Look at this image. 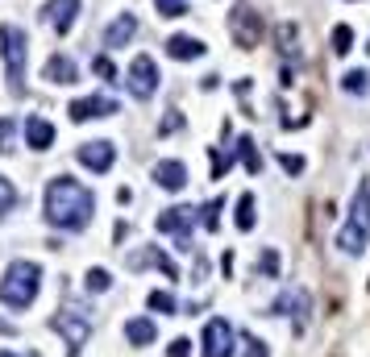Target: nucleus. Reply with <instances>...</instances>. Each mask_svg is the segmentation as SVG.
Instances as JSON below:
<instances>
[{
	"label": "nucleus",
	"instance_id": "1",
	"mask_svg": "<svg viewBox=\"0 0 370 357\" xmlns=\"http://www.w3.org/2000/svg\"><path fill=\"white\" fill-rule=\"evenodd\" d=\"M96 212V195L83 187L71 175H58L46 183V220L54 229H67V233H79L88 229V220Z\"/></svg>",
	"mask_w": 370,
	"mask_h": 357
},
{
	"label": "nucleus",
	"instance_id": "2",
	"mask_svg": "<svg viewBox=\"0 0 370 357\" xmlns=\"http://www.w3.org/2000/svg\"><path fill=\"white\" fill-rule=\"evenodd\" d=\"M38 291H42V266L25 262V258L9 262L4 279H0V304H4V308L25 311L34 299H38Z\"/></svg>",
	"mask_w": 370,
	"mask_h": 357
},
{
	"label": "nucleus",
	"instance_id": "3",
	"mask_svg": "<svg viewBox=\"0 0 370 357\" xmlns=\"http://www.w3.org/2000/svg\"><path fill=\"white\" fill-rule=\"evenodd\" d=\"M0 54H4V71H9V92H25V58H29V42L25 29L17 25H0Z\"/></svg>",
	"mask_w": 370,
	"mask_h": 357
},
{
	"label": "nucleus",
	"instance_id": "4",
	"mask_svg": "<svg viewBox=\"0 0 370 357\" xmlns=\"http://www.w3.org/2000/svg\"><path fill=\"white\" fill-rule=\"evenodd\" d=\"M370 241V187L362 183V187L354 191V204H349V224L337 233V245L346 249V254H362Z\"/></svg>",
	"mask_w": 370,
	"mask_h": 357
},
{
	"label": "nucleus",
	"instance_id": "5",
	"mask_svg": "<svg viewBox=\"0 0 370 357\" xmlns=\"http://www.w3.org/2000/svg\"><path fill=\"white\" fill-rule=\"evenodd\" d=\"M50 328L67 341V353L79 357V349L88 345V336H92V316L83 308H63L54 320H50Z\"/></svg>",
	"mask_w": 370,
	"mask_h": 357
},
{
	"label": "nucleus",
	"instance_id": "6",
	"mask_svg": "<svg viewBox=\"0 0 370 357\" xmlns=\"http://www.w3.org/2000/svg\"><path fill=\"white\" fill-rule=\"evenodd\" d=\"M125 88L133 92V100H150V95L158 92V67H154L150 54H138V58L129 63V71H125Z\"/></svg>",
	"mask_w": 370,
	"mask_h": 357
},
{
	"label": "nucleus",
	"instance_id": "7",
	"mask_svg": "<svg viewBox=\"0 0 370 357\" xmlns=\"http://www.w3.org/2000/svg\"><path fill=\"white\" fill-rule=\"evenodd\" d=\"M229 33H233V42L242 50H254L262 42V21H258V13H254L250 4H237V9L229 13Z\"/></svg>",
	"mask_w": 370,
	"mask_h": 357
},
{
	"label": "nucleus",
	"instance_id": "8",
	"mask_svg": "<svg viewBox=\"0 0 370 357\" xmlns=\"http://www.w3.org/2000/svg\"><path fill=\"white\" fill-rule=\"evenodd\" d=\"M204 357H233V328L221 316L204 324Z\"/></svg>",
	"mask_w": 370,
	"mask_h": 357
},
{
	"label": "nucleus",
	"instance_id": "9",
	"mask_svg": "<svg viewBox=\"0 0 370 357\" xmlns=\"http://www.w3.org/2000/svg\"><path fill=\"white\" fill-rule=\"evenodd\" d=\"M192 220H196V208H167L154 224H158V233H175V237H179V249H192V233H187Z\"/></svg>",
	"mask_w": 370,
	"mask_h": 357
},
{
	"label": "nucleus",
	"instance_id": "10",
	"mask_svg": "<svg viewBox=\"0 0 370 357\" xmlns=\"http://www.w3.org/2000/svg\"><path fill=\"white\" fill-rule=\"evenodd\" d=\"M75 158H79L88 170L104 175V170H113V162H117V150H113V142H83Z\"/></svg>",
	"mask_w": 370,
	"mask_h": 357
},
{
	"label": "nucleus",
	"instance_id": "11",
	"mask_svg": "<svg viewBox=\"0 0 370 357\" xmlns=\"http://www.w3.org/2000/svg\"><path fill=\"white\" fill-rule=\"evenodd\" d=\"M71 120L75 125H83V120L92 117H113L117 113V100H108V95H83V100H71Z\"/></svg>",
	"mask_w": 370,
	"mask_h": 357
},
{
	"label": "nucleus",
	"instance_id": "12",
	"mask_svg": "<svg viewBox=\"0 0 370 357\" xmlns=\"http://www.w3.org/2000/svg\"><path fill=\"white\" fill-rule=\"evenodd\" d=\"M42 17H46V25H54L58 33H67L75 25V17H79V0H50L46 9H42Z\"/></svg>",
	"mask_w": 370,
	"mask_h": 357
},
{
	"label": "nucleus",
	"instance_id": "13",
	"mask_svg": "<svg viewBox=\"0 0 370 357\" xmlns=\"http://www.w3.org/2000/svg\"><path fill=\"white\" fill-rule=\"evenodd\" d=\"M154 183H158L163 191H183V187H187V167L175 162V158H167V162L154 167Z\"/></svg>",
	"mask_w": 370,
	"mask_h": 357
},
{
	"label": "nucleus",
	"instance_id": "14",
	"mask_svg": "<svg viewBox=\"0 0 370 357\" xmlns=\"http://www.w3.org/2000/svg\"><path fill=\"white\" fill-rule=\"evenodd\" d=\"M133 33H138V17H133V13H121L117 21L104 29V46L117 50V46H125V42H133Z\"/></svg>",
	"mask_w": 370,
	"mask_h": 357
},
{
	"label": "nucleus",
	"instance_id": "15",
	"mask_svg": "<svg viewBox=\"0 0 370 357\" xmlns=\"http://www.w3.org/2000/svg\"><path fill=\"white\" fill-rule=\"evenodd\" d=\"M25 145L29 150H50L54 145V125L46 117H29L25 120Z\"/></svg>",
	"mask_w": 370,
	"mask_h": 357
},
{
	"label": "nucleus",
	"instance_id": "16",
	"mask_svg": "<svg viewBox=\"0 0 370 357\" xmlns=\"http://www.w3.org/2000/svg\"><path fill=\"white\" fill-rule=\"evenodd\" d=\"M204 50H208V46H204L200 38H192V33H175V38H167V54H171V58H179V63L200 58Z\"/></svg>",
	"mask_w": 370,
	"mask_h": 357
},
{
	"label": "nucleus",
	"instance_id": "17",
	"mask_svg": "<svg viewBox=\"0 0 370 357\" xmlns=\"http://www.w3.org/2000/svg\"><path fill=\"white\" fill-rule=\"evenodd\" d=\"M154 336H158V328H154V320H146V316H138V320H129V324H125V341H129L133 349L154 345Z\"/></svg>",
	"mask_w": 370,
	"mask_h": 357
},
{
	"label": "nucleus",
	"instance_id": "18",
	"mask_svg": "<svg viewBox=\"0 0 370 357\" xmlns=\"http://www.w3.org/2000/svg\"><path fill=\"white\" fill-rule=\"evenodd\" d=\"M42 75H46L50 83H75V63L67 58V54H50Z\"/></svg>",
	"mask_w": 370,
	"mask_h": 357
},
{
	"label": "nucleus",
	"instance_id": "19",
	"mask_svg": "<svg viewBox=\"0 0 370 357\" xmlns=\"http://www.w3.org/2000/svg\"><path fill=\"white\" fill-rule=\"evenodd\" d=\"M146 262H154L167 279H179V270H175V262L167 258V254H158V249H146V254H138V258H129V266H146Z\"/></svg>",
	"mask_w": 370,
	"mask_h": 357
},
{
	"label": "nucleus",
	"instance_id": "20",
	"mask_svg": "<svg viewBox=\"0 0 370 357\" xmlns=\"http://www.w3.org/2000/svg\"><path fill=\"white\" fill-rule=\"evenodd\" d=\"M237 158H242V167H246L250 175L262 170V158H258V150H254V138H237Z\"/></svg>",
	"mask_w": 370,
	"mask_h": 357
},
{
	"label": "nucleus",
	"instance_id": "21",
	"mask_svg": "<svg viewBox=\"0 0 370 357\" xmlns=\"http://www.w3.org/2000/svg\"><path fill=\"white\" fill-rule=\"evenodd\" d=\"M329 50H333V54H349V50H354V29H349V25H333Z\"/></svg>",
	"mask_w": 370,
	"mask_h": 357
},
{
	"label": "nucleus",
	"instance_id": "22",
	"mask_svg": "<svg viewBox=\"0 0 370 357\" xmlns=\"http://www.w3.org/2000/svg\"><path fill=\"white\" fill-rule=\"evenodd\" d=\"M341 88L354 92V95L370 92V71H362V67H358V71H346V75H341Z\"/></svg>",
	"mask_w": 370,
	"mask_h": 357
},
{
	"label": "nucleus",
	"instance_id": "23",
	"mask_svg": "<svg viewBox=\"0 0 370 357\" xmlns=\"http://www.w3.org/2000/svg\"><path fill=\"white\" fill-rule=\"evenodd\" d=\"M254 220H258V216H254V195H242V200H237V229H242V233H250V229H254Z\"/></svg>",
	"mask_w": 370,
	"mask_h": 357
},
{
	"label": "nucleus",
	"instance_id": "24",
	"mask_svg": "<svg viewBox=\"0 0 370 357\" xmlns=\"http://www.w3.org/2000/svg\"><path fill=\"white\" fill-rule=\"evenodd\" d=\"M83 283H88V291H108V286H113V274H108V270H100V266H92Z\"/></svg>",
	"mask_w": 370,
	"mask_h": 357
},
{
	"label": "nucleus",
	"instance_id": "25",
	"mask_svg": "<svg viewBox=\"0 0 370 357\" xmlns=\"http://www.w3.org/2000/svg\"><path fill=\"white\" fill-rule=\"evenodd\" d=\"M296 33H299V29L292 21L279 25V50H283V54H296Z\"/></svg>",
	"mask_w": 370,
	"mask_h": 357
},
{
	"label": "nucleus",
	"instance_id": "26",
	"mask_svg": "<svg viewBox=\"0 0 370 357\" xmlns=\"http://www.w3.org/2000/svg\"><path fill=\"white\" fill-rule=\"evenodd\" d=\"M146 304H150L154 311H167V316H171V311H175V295H171V291H150Z\"/></svg>",
	"mask_w": 370,
	"mask_h": 357
},
{
	"label": "nucleus",
	"instance_id": "27",
	"mask_svg": "<svg viewBox=\"0 0 370 357\" xmlns=\"http://www.w3.org/2000/svg\"><path fill=\"white\" fill-rule=\"evenodd\" d=\"M13 204H17V187H13V183L0 175V216H9V208H13Z\"/></svg>",
	"mask_w": 370,
	"mask_h": 357
},
{
	"label": "nucleus",
	"instance_id": "28",
	"mask_svg": "<svg viewBox=\"0 0 370 357\" xmlns=\"http://www.w3.org/2000/svg\"><path fill=\"white\" fill-rule=\"evenodd\" d=\"M13 129H17V120H0V154H13L17 145H13Z\"/></svg>",
	"mask_w": 370,
	"mask_h": 357
},
{
	"label": "nucleus",
	"instance_id": "29",
	"mask_svg": "<svg viewBox=\"0 0 370 357\" xmlns=\"http://www.w3.org/2000/svg\"><path fill=\"white\" fill-rule=\"evenodd\" d=\"M154 4H158L163 17H183L187 13V0H154Z\"/></svg>",
	"mask_w": 370,
	"mask_h": 357
},
{
	"label": "nucleus",
	"instance_id": "30",
	"mask_svg": "<svg viewBox=\"0 0 370 357\" xmlns=\"http://www.w3.org/2000/svg\"><path fill=\"white\" fill-rule=\"evenodd\" d=\"M92 71H96L100 79H117V67H113V58H104V54H96V58H92Z\"/></svg>",
	"mask_w": 370,
	"mask_h": 357
},
{
	"label": "nucleus",
	"instance_id": "31",
	"mask_svg": "<svg viewBox=\"0 0 370 357\" xmlns=\"http://www.w3.org/2000/svg\"><path fill=\"white\" fill-rule=\"evenodd\" d=\"M217 224H221V200H212V204L204 208V229H208V233H217Z\"/></svg>",
	"mask_w": 370,
	"mask_h": 357
},
{
	"label": "nucleus",
	"instance_id": "32",
	"mask_svg": "<svg viewBox=\"0 0 370 357\" xmlns=\"http://www.w3.org/2000/svg\"><path fill=\"white\" fill-rule=\"evenodd\" d=\"M258 270H262V274H279V254H274V249H262V258H258Z\"/></svg>",
	"mask_w": 370,
	"mask_h": 357
},
{
	"label": "nucleus",
	"instance_id": "33",
	"mask_svg": "<svg viewBox=\"0 0 370 357\" xmlns=\"http://www.w3.org/2000/svg\"><path fill=\"white\" fill-rule=\"evenodd\" d=\"M279 167L287 170V175H304V158H296V154H279Z\"/></svg>",
	"mask_w": 370,
	"mask_h": 357
},
{
	"label": "nucleus",
	"instance_id": "34",
	"mask_svg": "<svg viewBox=\"0 0 370 357\" xmlns=\"http://www.w3.org/2000/svg\"><path fill=\"white\" fill-rule=\"evenodd\" d=\"M242 345H246V357H267V345L258 336H242Z\"/></svg>",
	"mask_w": 370,
	"mask_h": 357
},
{
	"label": "nucleus",
	"instance_id": "35",
	"mask_svg": "<svg viewBox=\"0 0 370 357\" xmlns=\"http://www.w3.org/2000/svg\"><path fill=\"white\" fill-rule=\"evenodd\" d=\"M167 353H171V357H187V353H192V341H187V336H179V341H171V349H167Z\"/></svg>",
	"mask_w": 370,
	"mask_h": 357
},
{
	"label": "nucleus",
	"instance_id": "36",
	"mask_svg": "<svg viewBox=\"0 0 370 357\" xmlns=\"http://www.w3.org/2000/svg\"><path fill=\"white\" fill-rule=\"evenodd\" d=\"M225 170H229V158H225L221 150H212V179H221Z\"/></svg>",
	"mask_w": 370,
	"mask_h": 357
},
{
	"label": "nucleus",
	"instance_id": "37",
	"mask_svg": "<svg viewBox=\"0 0 370 357\" xmlns=\"http://www.w3.org/2000/svg\"><path fill=\"white\" fill-rule=\"evenodd\" d=\"M179 125H183V120H179V117H167V120H163V133H175Z\"/></svg>",
	"mask_w": 370,
	"mask_h": 357
},
{
	"label": "nucleus",
	"instance_id": "38",
	"mask_svg": "<svg viewBox=\"0 0 370 357\" xmlns=\"http://www.w3.org/2000/svg\"><path fill=\"white\" fill-rule=\"evenodd\" d=\"M0 357H17V353H9V349H0Z\"/></svg>",
	"mask_w": 370,
	"mask_h": 357
}]
</instances>
